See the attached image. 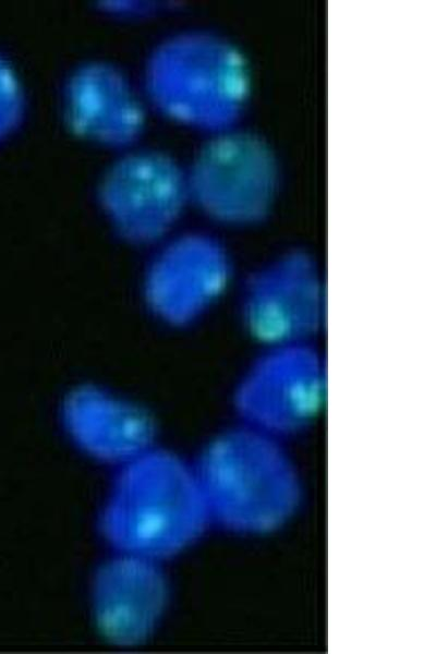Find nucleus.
Instances as JSON below:
<instances>
[{
	"label": "nucleus",
	"instance_id": "39448f33",
	"mask_svg": "<svg viewBox=\"0 0 436 654\" xmlns=\"http://www.w3.org/2000/svg\"><path fill=\"white\" fill-rule=\"evenodd\" d=\"M328 366L316 343L257 348L233 388L237 423L280 440L308 429L324 412Z\"/></svg>",
	"mask_w": 436,
	"mask_h": 654
},
{
	"label": "nucleus",
	"instance_id": "423d86ee",
	"mask_svg": "<svg viewBox=\"0 0 436 654\" xmlns=\"http://www.w3.org/2000/svg\"><path fill=\"white\" fill-rule=\"evenodd\" d=\"M189 197L207 217L251 229L272 214L279 195L277 157L259 136L238 128L210 135L186 172Z\"/></svg>",
	"mask_w": 436,
	"mask_h": 654
},
{
	"label": "nucleus",
	"instance_id": "0eeeda50",
	"mask_svg": "<svg viewBox=\"0 0 436 654\" xmlns=\"http://www.w3.org/2000/svg\"><path fill=\"white\" fill-rule=\"evenodd\" d=\"M99 201L125 239L162 235L190 201L186 172L168 155L138 152L116 161L99 185Z\"/></svg>",
	"mask_w": 436,
	"mask_h": 654
},
{
	"label": "nucleus",
	"instance_id": "20e7f679",
	"mask_svg": "<svg viewBox=\"0 0 436 654\" xmlns=\"http://www.w3.org/2000/svg\"><path fill=\"white\" fill-rule=\"evenodd\" d=\"M238 315L256 348L316 343L327 325L324 268L310 251L283 250L239 282Z\"/></svg>",
	"mask_w": 436,
	"mask_h": 654
},
{
	"label": "nucleus",
	"instance_id": "9b49d317",
	"mask_svg": "<svg viewBox=\"0 0 436 654\" xmlns=\"http://www.w3.org/2000/svg\"><path fill=\"white\" fill-rule=\"evenodd\" d=\"M64 422L75 443L101 461L125 464L152 449L154 426L147 415L100 393L74 395Z\"/></svg>",
	"mask_w": 436,
	"mask_h": 654
},
{
	"label": "nucleus",
	"instance_id": "f257e3e1",
	"mask_svg": "<svg viewBox=\"0 0 436 654\" xmlns=\"http://www.w3.org/2000/svg\"><path fill=\"white\" fill-rule=\"evenodd\" d=\"M194 469L210 523L235 534L278 531L302 502V480L284 441L240 423L210 440Z\"/></svg>",
	"mask_w": 436,
	"mask_h": 654
},
{
	"label": "nucleus",
	"instance_id": "6e6552de",
	"mask_svg": "<svg viewBox=\"0 0 436 654\" xmlns=\"http://www.w3.org/2000/svg\"><path fill=\"white\" fill-rule=\"evenodd\" d=\"M157 562L119 553L96 571L92 585L93 617L98 631L110 643L136 646L160 622L169 589Z\"/></svg>",
	"mask_w": 436,
	"mask_h": 654
},
{
	"label": "nucleus",
	"instance_id": "f8f14e48",
	"mask_svg": "<svg viewBox=\"0 0 436 654\" xmlns=\"http://www.w3.org/2000/svg\"><path fill=\"white\" fill-rule=\"evenodd\" d=\"M23 110L21 84L12 68L0 58V140L17 126Z\"/></svg>",
	"mask_w": 436,
	"mask_h": 654
},
{
	"label": "nucleus",
	"instance_id": "1a4fd4ad",
	"mask_svg": "<svg viewBox=\"0 0 436 654\" xmlns=\"http://www.w3.org/2000/svg\"><path fill=\"white\" fill-rule=\"evenodd\" d=\"M150 281L154 304L178 324L196 320L234 283V264L226 246L204 234L174 241L156 265Z\"/></svg>",
	"mask_w": 436,
	"mask_h": 654
},
{
	"label": "nucleus",
	"instance_id": "9d476101",
	"mask_svg": "<svg viewBox=\"0 0 436 654\" xmlns=\"http://www.w3.org/2000/svg\"><path fill=\"white\" fill-rule=\"evenodd\" d=\"M68 128L107 147L134 143L145 126L143 106L126 76L106 62H89L69 77L63 95Z\"/></svg>",
	"mask_w": 436,
	"mask_h": 654
},
{
	"label": "nucleus",
	"instance_id": "f03ea898",
	"mask_svg": "<svg viewBox=\"0 0 436 654\" xmlns=\"http://www.w3.org/2000/svg\"><path fill=\"white\" fill-rule=\"evenodd\" d=\"M209 524L194 465L152 449L123 464L99 517L113 548L155 561L186 549Z\"/></svg>",
	"mask_w": 436,
	"mask_h": 654
},
{
	"label": "nucleus",
	"instance_id": "7ed1b4c3",
	"mask_svg": "<svg viewBox=\"0 0 436 654\" xmlns=\"http://www.w3.org/2000/svg\"><path fill=\"white\" fill-rule=\"evenodd\" d=\"M145 86L164 116L210 136L237 128L251 99L252 72L233 43L191 31L154 50L145 69Z\"/></svg>",
	"mask_w": 436,
	"mask_h": 654
}]
</instances>
